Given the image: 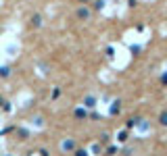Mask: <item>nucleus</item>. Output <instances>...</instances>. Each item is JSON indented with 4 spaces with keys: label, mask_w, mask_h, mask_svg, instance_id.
Returning a JSON list of instances; mask_svg holds the SVG:
<instances>
[{
    "label": "nucleus",
    "mask_w": 167,
    "mask_h": 156,
    "mask_svg": "<svg viewBox=\"0 0 167 156\" xmlns=\"http://www.w3.org/2000/svg\"><path fill=\"white\" fill-rule=\"evenodd\" d=\"M94 104H96V98L88 96V98H86V106H94Z\"/></svg>",
    "instance_id": "obj_3"
},
{
    "label": "nucleus",
    "mask_w": 167,
    "mask_h": 156,
    "mask_svg": "<svg viewBox=\"0 0 167 156\" xmlns=\"http://www.w3.org/2000/svg\"><path fill=\"white\" fill-rule=\"evenodd\" d=\"M31 25H36V27H40V25H42V17H40V15H34V19H31Z\"/></svg>",
    "instance_id": "obj_2"
},
{
    "label": "nucleus",
    "mask_w": 167,
    "mask_h": 156,
    "mask_svg": "<svg viewBox=\"0 0 167 156\" xmlns=\"http://www.w3.org/2000/svg\"><path fill=\"white\" fill-rule=\"evenodd\" d=\"M161 123H163V125H167V112H163V115H161Z\"/></svg>",
    "instance_id": "obj_4"
},
{
    "label": "nucleus",
    "mask_w": 167,
    "mask_h": 156,
    "mask_svg": "<svg viewBox=\"0 0 167 156\" xmlns=\"http://www.w3.org/2000/svg\"><path fill=\"white\" fill-rule=\"evenodd\" d=\"M77 17H79V19H90V13H88L86 8H79V11H77Z\"/></svg>",
    "instance_id": "obj_1"
}]
</instances>
